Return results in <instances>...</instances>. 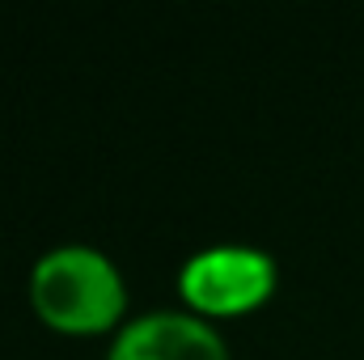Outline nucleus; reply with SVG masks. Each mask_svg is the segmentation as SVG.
<instances>
[{
    "mask_svg": "<svg viewBox=\"0 0 364 360\" xmlns=\"http://www.w3.org/2000/svg\"><path fill=\"white\" fill-rule=\"evenodd\" d=\"M30 301L55 331H106L127 305L119 268L81 242L47 250L30 271Z\"/></svg>",
    "mask_w": 364,
    "mask_h": 360,
    "instance_id": "nucleus-1",
    "label": "nucleus"
},
{
    "mask_svg": "<svg viewBox=\"0 0 364 360\" xmlns=\"http://www.w3.org/2000/svg\"><path fill=\"white\" fill-rule=\"evenodd\" d=\"M106 360H229V348L208 327V318L182 309H157L127 322L114 335Z\"/></svg>",
    "mask_w": 364,
    "mask_h": 360,
    "instance_id": "nucleus-3",
    "label": "nucleus"
},
{
    "mask_svg": "<svg viewBox=\"0 0 364 360\" xmlns=\"http://www.w3.org/2000/svg\"><path fill=\"white\" fill-rule=\"evenodd\" d=\"M178 292L199 318H233L259 309L275 292V259L242 242L203 246L182 263Z\"/></svg>",
    "mask_w": 364,
    "mask_h": 360,
    "instance_id": "nucleus-2",
    "label": "nucleus"
}]
</instances>
